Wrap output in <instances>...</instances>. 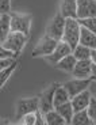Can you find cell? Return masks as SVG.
I'll return each instance as SVG.
<instances>
[{"instance_id":"cell-11","label":"cell","mask_w":96,"mask_h":125,"mask_svg":"<svg viewBox=\"0 0 96 125\" xmlns=\"http://www.w3.org/2000/svg\"><path fill=\"white\" fill-rule=\"evenodd\" d=\"M91 71H92V62L91 60H83V61H77L74 65L72 75L74 79H80V80H87L91 79Z\"/></svg>"},{"instance_id":"cell-19","label":"cell","mask_w":96,"mask_h":125,"mask_svg":"<svg viewBox=\"0 0 96 125\" xmlns=\"http://www.w3.org/2000/svg\"><path fill=\"white\" fill-rule=\"evenodd\" d=\"M72 56L77 60V61L89 60V57H91V49H88V48H85V46H83V45L79 44L77 46L72 50Z\"/></svg>"},{"instance_id":"cell-2","label":"cell","mask_w":96,"mask_h":125,"mask_svg":"<svg viewBox=\"0 0 96 125\" xmlns=\"http://www.w3.org/2000/svg\"><path fill=\"white\" fill-rule=\"evenodd\" d=\"M39 109V97L33 98H23L16 102V110H15V118L18 121L23 118L26 114L30 113H37Z\"/></svg>"},{"instance_id":"cell-32","label":"cell","mask_w":96,"mask_h":125,"mask_svg":"<svg viewBox=\"0 0 96 125\" xmlns=\"http://www.w3.org/2000/svg\"><path fill=\"white\" fill-rule=\"evenodd\" d=\"M91 80H96V65L92 64V71H91Z\"/></svg>"},{"instance_id":"cell-40","label":"cell","mask_w":96,"mask_h":125,"mask_svg":"<svg viewBox=\"0 0 96 125\" xmlns=\"http://www.w3.org/2000/svg\"><path fill=\"white\" fill-rule=\"evenodd\" d=\"M93 98H95V97H93Z\"/></svg>"},{"instance_id":"cell-18","label":"cell","mask_w":96,"mask_h":125,"mask_svg":"<svg viewBox=\"0 0 96 125\" xmlns=\"http://www.w3.org/2000/svg\"><path fill=\"white\" fill-rule=\"evenodd\" d=\"M45 118V124L46 125H65V120L60 116L56 110H52V112L46 113L44 116Z\"/></svg>"},{"instance_id":"cell-28","label":"cell","mask_w":96,"mask_h":125,"mask_svg":"<svg viewBox=\"0 0 96 125\" xmlns=\"http://www.w3.org/2000/svg\"><path fill=\"white\" fill-rule=\"evenodd\" d=\"M14 62H15V60H0V71L8 68L9 65H12Z\"/></svg>"},{"instance_id":"cell-38","label":"cell","mask_w":96,"mask_h":125,"mask_svg":"<svg viewBox=\"0 0 96 125\" xmlns=\"http://www.w3.org/2000/svg\"><path fill=\"white\" fill-rule=\"evenodd\" d=\"M65 125H70V124H65Z\"/></svg>"},{"instance_id":"cell-9","label":"cell","mask_w":96,"mask_h":125,"mask_svg":"<svg viewBox=\"0 0 96 125\" xmlns=\"http://www.w3.org/2000/svg\"><path fill=\"white\" fill-rule=\"evenodd\" d=\"M77 3V21L87 18H96L95 0H76Z\"/></svg>"},{"instance_id":"cell-27","label":"cell","mask_w":96,"mask_h":125,"mask_svg":"<svg viewBox=\"0 0 96 125\" xmlns=\"http://www.w3.org/2000/svg\"><path fill=\"white\" fill-rule=\"evenodd\" d=\"M22 124L23 125H34L35 122V113H30V114H26L22 120Z\"/></svg>"},{"instance_id":"cell-23","label":"cell","mask_w":96,"mask_h":125,"mask_svg":"<svg viewBox=\"0 0 96 125\" xmlns=\"http://www.w3.org/2000/svg\"><path fill=\"white\" fill-rule=\"evenodd\" d=\"M81 27L87 29L88 31L93 33L96 35V18H87V19H80L79 21Z\"/></svg>"},{"instance_id":"cell-17","label":"cell","mask_w":96,"mask_h":125,"mask_svg":"<svg viewBox=\"0 0 96 125\" xmlns=\"http://www.w3.org/2000/svg\"><path fill=\"white\" fill-rule=\"evenodd\" d=\"M69 101H70V98H69L68 93L65 91V88L60 84L58 87L56 88L54 97H53V106H54V109H56L57 106H60V105H64V103L69 102Z\"/></svg>"},{"instance_id":"cell-5","label":"cell","mask_w":96,"mask_h":125,"mask_svg":"<svg viewBox=\"0 0 96 125\" xmlns=\"http://www.w3.org/2000/svg\"><path fill=\"white\" fill-rule=\"evenodd\" d=\"M64 27H65V19L62 18V15L58 12L49 22L45 35H47V37H50V38H53V40H56L60 42L62 38V34H64Z\"/></svg>"},{"instance_id":"cell-29","label":"cell","mask_w":96,"mask_h":125,"mask_svg":"<svg viewBox=\"0 0 96 125\" xmlns=\"http://www.w3.org/2000/svg\"><path fill=\"white\" fill-rule=\"evenodd\" d=\"M34 125H46V124H45L44 116H42L39 112L35 113V122H34Z\"/></svg>"},{"instance_id":"cell-22","label":"cell","mask_w":96,"mask_h":125,"mask_svg":"<svg viewBox=\"0 0 96 125\" xmlns=\"http://www.w3.org/2000/svg\"><path fill=\"white\" fill-rule=\"evenodd\" d=\"M16 67H18V61H15L12 65H9L8 68L3 69V71H0V90H1V88H3V86L7 83V80L9 79V76L12 75V72L16 69Z\"/></svg>"},{"instance_id":"cell-14","label":"cell","mask_w":96,"mask_h":125,"mask_svg":"<svg viewBox=\"0 0 96 125\" xmlns=\"http://www.w3.org/2000/svg\"><path fill=\"white\" fill-rule=\"evenodd\" d=\"M79 44L85 46V48H88V49H91V50H95L96 49V35L93 34V33H91V31H88L87 29L81 27Z\"/></svg>"},{"instance_id":"cell-4","label":"cell","mask_w":96,"mask_h":125,"mask_svg":"<svg viewBox=\"0 0 96 125\" xmlns=\"http://www.w3.org/2000/svg\"><path fill=\"white\" fill-rule=\"evenodd\" d=\"M9 16H11V31L22 33V34L28 37L31 26V15L20 12H11Z\"/></svg>"},{"instance_id":"cell-37","label":"cell","mask_w":96,"mask_h":125,"mask_svg":"<svg viewBox=\"0 0 96 125\" xmlns=\"http://www.w3.org/2000/svg\"><path fill=\"white\" fill-rule=\"evenodd\" d=\"M93 122H95V124H96V120H95V121H93Z\"/></svg>"},{"instance_id":"cell-30","label":"cell","mask_w":96,"mask_h":125,"mask_svg":"<svg viewBox=\"0 0 96 125\" xmlns=\"http://www.w3.org/2000/svg\"><path fill=\"white\" fill-rule=\"evenodd\" d=\"M88 91L91 93V95H92V97L96 98V80H91L89 87H88Z\"/></svg>"},{"instance_id":"cell-35","label":"cell","mask_w":96,"mask_h":125,"mask_svg":"<svg viewBox=\"0 0 96 125\" xmlns=\"http://www.w3.org/2000/svg\"><path fill=\"white\" fill-rule=\"evenodd\" d=\"M3 121H4V120H3ZM3 121H0V125H1V122H3Z\"/></svg>"},{"instance_id":"cell-25","label":"cell","mask_w":96,"mask_h":125,"mask_svg":"<svg viewBox=\"0 0 96 125\" xmlns=\"http://www.w3.org/2000/svg\"><path fill=\"white\" fill-rule=\"evenodd\" d=\"M15 59H16V56L12 52L7 50L3 45L0 44V60H15Z\"/></svg>"},{"instance_id":"cell-39","label":"cell","mask_w":96,"mask_h":125,"mask_svg":"<svg viewBox=\"0 0 96 125\" xmlns=\"http://www.w3.org/2000/svg\"><path fill=\"white\" fill-rule=\"evenodd\" d=\"M95 1H96V0H95Z\"/></svg>"},{"instance_id":"cell-31","label":"cell","mask_w":96,"mask_h":125,"mask_svg":"<svg viewBox=\"0 0 96 125\" xmlns=\"http://www.w3.org/2000/svg\"><path fill=\"white\" fill-rule=\"evenodd\" d=\"M91 62L96 65V49L95 50H91V57H89Z\"/></svg>"},{"instance_id":"cell-24","label":"cell","mask_w":96,"mask_h":125,"mask_svg":"<svg viewBox=\"0 0 96 125\" xmlns=\"http://www.w3.org/2000/svg\"><path fill=\"white\" fill-rule=\"evenodd\" d=\"M87 114H88V117L91 118V121H95L96 120V98H91V101H89V105H88V107H87Z\"/></svg>"},{"instance_id":"cell-7","label":"cell","mask_w":96,"mask_h":125,"mask_svg":"<svg viewBox=\"0 0 96 125\" xmlns=\"http://www.w3.org/2000/svg\"><path fill=\"white\" fill-rule=\"evenodd\" d=\"M58 41L53 40V38L47 37V35H44L38 41V44L35 45L34 50H33V57H47L49 54L53 53V50L56 49Z\"/></svg>"},{"instance_id":"cell-3","label":"cell","mask_w":96,"mask_h":125,"mask_svg":"<svg viewBox=\"0 0 96 125\" xmlns=\"http://www.w3.org/2000/svg\"><path fill=\"white\" fill-rule=\"evenodd\" d=\"M27 38H28L27 35L22 34V33L11 31V33L8 34V37L6 38V41H4L1 45H3L7 50L12 52V53L18 57L19 53L22 52V49L25 48V45L27 44Z\"/></svg>"},{"instance_id":"cell-10","label":"cell","mask_w":96,"mask_h":125,"mask_svg":"<svg viewBox=\"0 0 96 125\" xmlns=\"http://www.w3.org/2000/svg\"><path fill=\"white\" fill-rule=\"evenodd\" d=\"M69 54H72V48L69 46L68 44H65V42L60 41L58 44H57L56 49L53 50V53L49 54L47 57H45V59H46L50 64L57 65V64H58L62 59H65V57L69 56Z\"/></svg>"},{"instance_id":"cell-6","label":"cell","mask_w":96,"mask_h":125,"mask_svg":"<svg viewBox=\"0 0 96 125\" xmlns=\"http://www.w3.org/2000/svg\"><path fill=\"white\" fill-rule=\"evenodd\" d=\"M58 86H60L58 83H53V84H50L44 93L41 94L39 109H38V112H39L42 116H45L46 113L54 110V106H53V97H54V91H56V88L58 87Z\"/></svg>"},{"instance_id":"cell-1","label":"cell","mask_w":96,"mask_h":125,"mask_svg":"<svg viewBox=\"0 0 96 125\" xmlns=\"http://www.w3.org/2000/svg\"><path fill=\"white\" fill-rule=\"evenodd\" d=\"M80 23L77 19H65V27H64V34L61 41L68 44L72 48V50L79 45L80 40Z\"/></svg>"},{"instance_id":"cell-33","label":"cell","mask_w":96,"mask_h":125,"mask_svg":"<svg viewBox=\"0 0 96 125\" xmlns=\"http://www.w3.org/2000/svg\"><path fill=\"white\" fill-rule=\"evenodd\" d=\"M1 125H8V122H7V121H6V120H4V121H3V122H1Z\"/></svg>"},{"instance_id":"cell-36","label":"cell","mask_w":96,"mask_h":125,"mask_svg":"<svg viewBox=\"0 0 96 125\" xmlns=\"http://www.w3.org/2000/svg\"><path fill=\"white\" fill-rule=\"evenodd\" d=\"M18 125H23V124H22V122H20V124H18Z\"/></svg>"},{"instance_id":"cell-8","label":"cell","mask_w":96,"mask_h":125,"mask_svg":"<svg viewBox=\"0 0 96 125\" xmlns=\"http://www.w3.org/2000/svg\"><path fill=\"white\" fill-rule=\"evenodd\" d=\"M89 83H91V79H87V80H80V79H72V80L66 82L64 84H61L62 87L65 88V91L68 93L69 98H73L79 94H81L83 91L88 90L89 87Z\"/></svg>"},{"instance_id":"cell-21","label":"cell","mask_w":96,"mask_h":125,"mask_svg":"<svg viewBox=\"0 0 96 125\" xmlns=\"http://www.w3.org/2000/svg\"><path fill=\"white\" fill-rule=\"evenodd\" d=\"M92 121L91 118L88 117L87 112H79V113H74L73 118L70 121V125H91Z\"/></svg>"},{"instance_id":"cell-34","label":"cell","mask_w":96,"mask_h":125,"mask_svg":"<svg viewBox=\"0 0 96 125\" xmlns=\"http://www.w3.org/2000/svg\"><path fill=\"white\" fill-rule=\"evenodd\" d=\"M91 125H96V124H95V122H92V124H91Z\"/></svg>"},{"instance_id":"cell-16","label":"cell","mask_w":96,"mask_h":125,"mask_svg":"<svg viewBox=\"0 0 96 125\" xmlns=\"http://www.w3.org/2000/svg\"><path fill=\"white\" fill-rule=\"evenodd\" d=\"M54 110L58 113L62 118L65 120L66 124H70L72 118H73V116H74V112H73V107H72V105H70V101H69V102H66V103H64V105L57 106Z\"/></svg>"},{"instance_id":"cell-12","label":"cell","mask_w":96,"mask_h":125,"mask_svg":"<svg viewBox=\"0 0 96 125\" xmlns=\"http://www.w3.org/2000/svg\"><path fill=\"white\" fill-rule=\"evenodd\" d=\"M91 98H92V95H91V93L88 90L83 91L81 94H79V95L73 97L70 99V105H72V107H73V112L74 113L85 112L87 107H88V105H89Z\"/></svg>"},{"instance_id":"cell-13","label":"cell","mask_w":96,"mask_h":125,"mask_svg":"<svg viewBox=\"0 0 96 125\" xmlns=\"http://www.w3.org/2000/svg\"><path fill=\"white\" fill-rule=\"evenodd\" d=\"M60 14L64 19H77V3L76 0H61Z\"/></svg>"},{"instance_id":"cell-15","label":"cell","mask_w":96,"mask_h":125,"mask_svg":"<svg viewBox=\"0 0 96 125\" xmlns=\"http://www.w3.org/2000/svg\"><path fill=\"white\" fill-rule=\"evenodd\" d=\"M11 33V16L9 14L0 15V44H3Z\"/></svg>"},{"instance_id":"cell-26","label":"cell","mask_w":96,"mask_h":125,"mask_svg":"<svg viewBox=\"0 0 96 125\" xmlns=\"http://www.w3.org/2000/svg\"><path fill=\"white\" fill-rule=\"evenodd\" d=\"M11 10V0H0V15L9 14Z\"/></svg>"},{"instance_id":"cell-20","label":"cell","mask_w":96,"mask_h":125,"mask_svg":"<svg viewBox=\"0 0 96 125\" xmlns=\"http://www.w3.org/2000/svg\"><path fill=\"white\" fill-rule=\"evenodd\" d=\"M76 62H77V60L74 59L72 54H69V56H66L65 59H62L56 67L58 69H62V71H66V72H70V73H72L74 65H76Z\"/></svg>"}]
</instances>
